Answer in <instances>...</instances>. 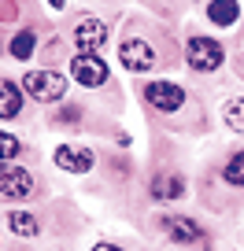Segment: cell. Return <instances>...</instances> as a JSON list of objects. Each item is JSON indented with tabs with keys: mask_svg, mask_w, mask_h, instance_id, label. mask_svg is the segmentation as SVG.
<instances>
[{
	"mask_svg": "<svg viewBox=\"0 0 244 251\" xmlns=\"http://www.w3.org/2000/svg\"><path fill=\"white\" fill-rule=\"evenodd\" d=\"M181 192H185V185H181L178 174H159V177L152 181V196L156 200H178Z\"/></svg>",
	"mask_w": 244,
	"mask_h": 251,
	"instance_id": "7c38bea8",
	"label": "cell"
},
{
	"mask_svg": "<svg viewBox=\"0 0 244 251\" xmlns=\"http://www.w3.org/2000/svg\"><path fill=\"white\" fill-rule=\"evenodd\" d=\"M0 196H8V200L33 196V174L15 163H0Z\"/></svg>",
	"mask_w": 244,
	"mask_h": 251,
	"instance_id": "5b68a950",
	"label": "cell"
},
{
	"mask_svg": "<svg viewBox=\"0 0 244 251\" xmlns=\"http://www.w3.org/2000/svg\"><path fill=\"white\" fill-rule=\"evenodd\" d=\"M93 251H118V248H111V244H100V248H93Z\"/></svg>",
	"mask_w": 244,
	"mask_h": 251,
	"instance_id": "ac0fdd59",
	"label": "cell"
},
{
	"mask_svg": "<svg viewBox=\"0 0 244 251\" xmlns=\"http://www.w3.org/2000/svg\"><path fill=\"white\" fill-rule=\"evenodd\" d=\"M55 166H59V170H71V174H89L93 170V151L63 144V148H55Z\"/></svg>",
	"mask_w": 244,
	"mask_h": 251,
	"instance_id": "ba28073f",
	"label": "cell"
},
{
	"mask_svg": "<svg viewBox=\"0 0 244 251\" xmlns=\"http://www.w3.org/2000/svg\"><path fill=\"white\" fill-rule=\"evenodd\" d=\"M104 41H108V26H104L100 19H81V23L74 26V45H78V52H100Z\"/></svg>",
	"mask_w": 244,
	"mask_h": 251,
	"instance_id": "52a82bcc",
	"label": "cell"
},
{
	"mask_svg": "<svg viewBox=\"0 0 244 251\" xmlns=\"http://www.w3.org/2000/svg\"><path fill=\"white\" fill-rule=\"evenodd\" d=\"M71 78L85 89H100L108 81V63L100 59L96 52H78L71 59Z\"/></svg>",
	"mask_w": 244,
	"mask_h": 251,
	"instance_id": "3957f363",
	"label": "cell"
},
{
	"mask_svg": "<svg viewBox=\"0 0 244 251\" xmlns=\"http://www.w3.org/2000/svg\"><path fill=\"white\" fill-rule=\"evenodd\" d=\"M144 100L159 111H178L185 103V89L174 85V81H148L144 85Z\"/></svg>",
	"mask_w": 244,
	"mask_h": 251,
	"instance_id": "8992f818",
	"label": "cell"
},
{
	"mask_svg": "<svg viewBox=\"0 0 244 251\" xmlns=\"http://www.w3.org/2000/svg\"><path fill=\"white\" fill-rule=\"evenodd\" d=\"M163 229L174 236V240H200V226L196 222H189V218H178V214H170V218H163Z\"/></svg>",
	"mask_w": 244,
	"mask_h": 251,
	"instance_id": "8fae6325",
	"label": "cell"
},
{
	"mask_svg": "<svg viewBox=\"0 0 244 251\" xmlns=\"http://www.w3.org/2000/svg\"><path fill=\"white\" fill-rule=\"evenodd\" d=\"M237 15H241V4H237V0H211V4H207V19H211L215 26H233Z\"/></svg>",
	"mask_w": 244,
	"mask_h": 251,
	"instance_id": "30bf717a",
	"label": "cell"
},
{
	"mask_svg": "<svg viewBox=\"0 0 244 251\" xmlns=\"http://www.w3.org/2000/svg\"><path fill=\"white\" fill-rule=\"evenodd\" d=\"M222 177L229 181V185H244V151L241 155H233L226 163V170H222Z\"/></svg>",
	"mask_w": 244,
	"mask_h": 251,
	"instance_id": "2e32d148",
	"label": "cell"
},
{
	"mask_svg": "<svg viewBox=\"0 0 244 251\" xmlns=\"http://www.w3.org/2000/svg\"><path fill=\"white\" fill-rule=\"evenodd\" d=\"M118 59H122L126 71L144 74V71L156 67V48H152L148 41H141V37H126L122 45H118Z\"/></svg>",
	"mask_w": 244,
	"mask_h": 251,
	"instance_id": "277c9868",
	"label": "cell"
},
{
	"mask_svg": "<svg viewBox=\"0 0 244 251\" xmlns=\"http://www.w3.org/2000/svg\"><path fill=\"white\" fill-rule=\"evenodd\" d=\"M23 111V89L15 81L0 78V118H15Z\"/></svg>",
	"mask_w": 244,
	"mask_h": 251,
	"instance_id": "9c48e42d",
	"label": "cell"
},
{
	"mask_svg": "<svg viewBox=\"0 0 244 251\" xmlns=\"http://www.w3.org/2000/svg\"><path fill=\"white\" fill-rule=\"evenodd\" d=\"M222 45L218 41H211V37H189V45H185V59H189V67L192 71H200V74H211V71H218L222 67Z\"/></svg>",
	"mask_w": 244,
	"mask_h": 251,
	"instance_id": "6da1fadb",
	"label": "cell"
},
{
	"mask_svg": "<svg viewBox=\"0 0 244 251\" xmlns=\"http://www.w3.org/2000/svg\"><path fill=\"white\" fill-rule=\"evenodd\" d=\"M23 89L33 96V100L48 103V100H59V96L67 93V78L55 74V71H30L23 78Z\"/></svg>",
	"mask_w": 244,
	"mask_h": 251,
	"instance_id": "7a4b0ae2",
	"label": "cell"
},
{
	"mask_svg": "<svg viewBox=\"0 0 244 251\" xmlns=\"http://www.w3.org/2000/svg\"><path fill=\"white\" fill-rule=\"evenodd\" d=\"M48 4H52V8H55V11H59V8H63V0H48Z\"/></svg>",
	"mask_w": 244,
	"mask_h": 251,
	"instance_id": "d6986e66",
	"label": "cell"
},
{
	"mask_svg": "<svg viewBox=\"0 0 244 251\" xmlns=\"http://www.w3.org/2000/svg\"><path fill=\"white\" fill-rule=\"evenodd\" d=\"M8 226H11V233H19V236H37V233H41L37 218H33V214H26V211H11V214H8Z\"/></svg>",
	"mask_w": 244,
	"mask_h": 251,
	"instance_id": "4fadbf2b",
	"label": "cell"
},
{
	"mask_svg": "<svg viewBox=\"0 0 244 251\" xmlns=\"http://www.w3.org/2000/svg\"><path fill=\"white\" fill-rule=\"evenodd\" d=\"M222 115H226L229 129H237V133H244V96H241V100H229Z\"/></svg>",
	"mask_w": 244,
	"mask_h": 251,
	"instance_id": "9a60e30c",
	"label": "cell"
},
{
	"mask_svg": "<svg viewBox=\"0 0 244 251\" xmlns=\"http://www.w3.org/2000/svg\"><path fill=\"white\" fill-rule=\"evenodd\" d=\"M33 45H37V37H33L30 30H23L15 41H11V55H15V59H30V55H33Z\"/></svg>",
	"mask_w": 244,
	"mask_h": 251,
	"instance_id": "5bb4252c",
	"label": "cell"
},
{
	"mask_svg": "<svg viewBox=\"0 0 244 251\" xmlns=\"http://www.w3.org/2000/svg\"><path fill=\"white\" fill-rule=\"evenodd\" d=\"M19 148H23V144H19L11 133H4V129H0V163H11V159L19 155Z\"/></svg>",
	"mask_w": 244,
	"mask_h": 251,
	"instance_id": "e0dca14e",
	"label": "cell"
}]
</instances>
